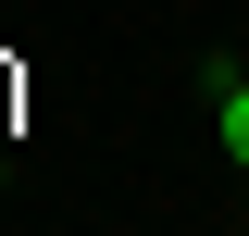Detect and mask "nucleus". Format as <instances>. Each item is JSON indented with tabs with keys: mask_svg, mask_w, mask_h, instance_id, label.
Wrapping results in <instances>:
<instances>
[{
	"mask_svg": "<svg viewBox=\"0 0 249 236\" xmlns=\"http://www.w3.org/2000/svg\"><path fill=\"white\" fill-rule=\"evenodd\" d=\"M212 100H224V149L249 162V75H212Z\"/></svg>",
	"mask_w": 249,
	"mask_h": 236,
	"instance_id": "f257e3e1",
	"label": "nucleus"
}]
</instances>
